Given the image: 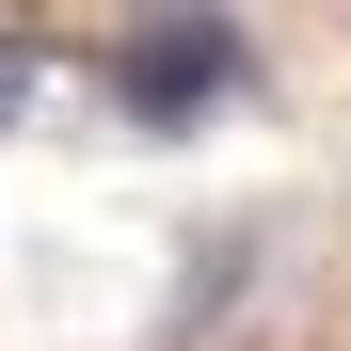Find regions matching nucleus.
<instances>
[{"label": "nucleus", "mask_w": 351, "mask_h": 351, "mask_svg": "<svg viewBox=\"0 0 351 351\" xmlns=\"http://www.w3.org/2000/svg\"><path fill=\"white\" fill-rule=\"evenodd\" d=\"M223 80H240V32H223V16H176V32H144V48H128V112H144V128L208 112Z\"/></svg>", "instance_id": "obj_1"}, {"label": "nucleus", "mask_w": 351, "mask_h": 351, "mask_svg": "<svg viewBox=\"0 0 351 351\" xmlns=\"http://www.w3.org/2000/svg\"><path fill=\"white\" fill-rule=\"evenodd\" d=\"M16 112H32V48H0V128H16Z\"/></svg>", "instance_id": "obj_2"}]
</instances>
